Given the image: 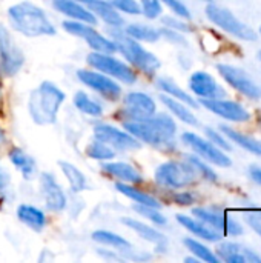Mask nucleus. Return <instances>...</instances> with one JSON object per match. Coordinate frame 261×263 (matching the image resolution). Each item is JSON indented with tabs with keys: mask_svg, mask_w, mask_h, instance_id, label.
Listing matches in <instances>:
<instances>
[{
	"mask_svg": "<svg viewBox=\"0 0 261 263\" xmlns=\"http://www.w3.org/2000/svg\"><path fill=\"white\" fill-rule=\"evenodd\" d=\"M177 222L185 228L188 230L189 233H192L194 236L200 237V239H205L208 242H217L222 239L220 233L215 231L214 228L208 227L206 223H203L202 220H198L197 217H189V216H185V214H178L177 216Z\"/></svg>",
	"mask_w": 261,
	"mask_h": 263,
	"instance_id": "nucleus-24",
	"label": "nucleus"
},
{
	"mask_svg": "<svg viewBox=\"0 0 261 263\" xmlns=\"http://www.w3.org/2000/svg\"><path fill=\"white\" fill-rule=\"evenodd\" d=\"M206 136L209 137V140L214 143V145H217V146H220V148H223L225 151H229L232 146H231V143L222 136V134H218L215 129H212V128H206Z\"/></svg>",
	"mask_w": 261,
	"mask_h": 263,
	"instance_id": "nucleus-44",
	"label": "nucleus"
},
{
	"mask_svg": "<svg viewBox=\"0 0 261 263\" xmlns=\"http://www.w3.org/2000/svg\"><path fill=\"white\" fill-rule=\"evenodd\" d=\"M9 183H11V176H9V173L0 165V193H5V191L8 190Z\"/></svg>",
	"mask_w": 261,
	"mask_h": 263,
	"instance_id": "nucleus-47",
	"label": "nucleus"
},
{
	"mask_svg": "<svg viewBox=\"0 0 261 263\" xmlns=\"http://www.w3.org/2000/svg\"><path fill=\"white\" fill-rule=\"evenodd\" d=\"M123 32L129 35L131 39H135L138 42H146V43H155L162 39L160 29L151 25H145V23H131L123 29Z\"/></svg>",
	"mask_w": 261,
	"mask_h": 263,
	"instance_id": "nucleus-30",
	"label": "nucleus"
},
{
	"mask_svg": "<svg viewBox=\"0 0 261 263\" xmlns=\"http://www.w3.org/2000/svg\"><path fill=\"white\" fill-rule=\"evenodd\" d=\"M189 88L200 99H223L226 96V91L205 71H197L189 77Z\"/></svg>",
	"mask_w": 261,
	"mask_h": 263,
	"instance_id": "nucleus-18",
	"label": "nucleus"
},
{
	"mask_svg": "<svg viewBox=\"0 0 261 263\" xmlns=\"http://www.w3.org/2000/svg\"><path fill=\"white\" fill-rule=\"evenodd\" d=\"M2 100H3V97H2V83H0V111H2Z\"/></svg>",
	"mask_w": 261,
	"mask_h": 263,
	"instance_id": "nucleus-51",
	"label": "nucleus"
},
{
	"mask_svg": "<svg viewBox=\"0 0 261 263\" xmlns=\"http://www.w3.org/2000/svg\"><path fill=\"white\" fill-rule=\"evenodd\" d=\"M192 214L202 220L203 223H206L208 227L214 228L215 231L229 234V236H240L243 234V228L240 227L238 222H235L234 219L225 216L220 211H214V210H208V208H194Z\"/></svg>",
	"mask_w": 261,
	"mask_h": 263,
	"instance_id": "nucleus-16",
	"label": "nucleus"
},
{
	"mask_svg": "<svg viewBox=\"0 0 261 263\" xmlns=\"http://www.w3.org/2000/svg\"><path fill=\"white\" fill-rule=\"evenodd\" d=\"M111 5L120 12V14H129V15H140L142 8L138 0H109Z\"/></svg>",
	"mask_w": 261,
	"mask_h": 263,
	"instance_id": "nucleus-39",
	"label": "nucleus"
},
{
	"mask_svg": "<svg viewBox=\"0 0 261 263\" xmlns=\"http://www.w3.org/2000/svg\"><path fill=\"white\" fill-rule=\"evenodd\" d=\"M40 193L45 208L51 213H62L68 206V197L55 176L45 171L40 174Z\"/></svg>",
	"mask_w": 261,
	"mask_h": 263,
	"instance_id": "nucleus-14",
	"label": "nucleus"
},
{
	"mask_svg": "<svg viewBox=\"0 0 261 263\" xmlns=\"http://www.w3.org/2000/svg\"><path fill=\"white\" fill-rule=\"evenodd\" d=\"M123 128L131 133L140 143L155 148H165L175 140L177 125L174 119L165 112L154 114L143 120H123Z\"/></svg>",
	"mask_w": 261,
	"mask_h": 263,
	"instance_id": "nucleus-2",
	"label": "nucleus"
},
{
	"mask_svg": "<svg viewBox=\"0 0 261 263\" xmlns=\"http://www.w3.org/2000/svg\"><path fill=\"white\" fill-rule=\"evenodd\" d=\"M115 190L123 194L125 197L131 199L134 203L137 205H148V206H154V208H162V203L151 196L149 193H145L142 190L137 188V185H131V183H123V182H117L115 183Z\"/></svg>",
	"mask_w": 261,
	"mask_h": 263,
	"instance_id": "nucleus-26",
	"label": "nucleus"
},
{
	"mask_svg": "<svg viewBox=\"0 0 261 263\" xmlns=\"http://www.w3.org/2000/svg\"><path fill=\"white\" fill-rule=\"evenodd\" d=\"M162 3H165L177 17H182L185 20L191 18V11L186 8V5L182 0H162Z\"/></svg>",
	"mask_w": 261,
	"mask_h": 263,
	"instance_id": "nucleus-42",
	"label": "nucleus"
},
{
	"mask_svg": "<svg viewBox=\"0 0 261 263\" xmlns=\"http://www.w3.org/2000/svg\"><path fill=\"white\" fill-rule=\"evenodd\" d=\"M160 35H162V39L168 40L169 43H175V45H182V46L186 45V40L183 37V32H178L175 29H171V28H166L165 26V28L160 29Z\"/></svg>",
	"mask_w": 261,
	"mask_h": 263,
	"instance_id": "nucleus-43",
	"label": "nucleus"
},
{
	"mask_svg": "<svg viewBox=\"0 0 261 263\" xmlns=\"http://www.w3.org/2000/svg\"><path fill=\"white\" fill-rule=\"evenodd\" d=\"M140 8H142V14L149 20L158 18L163 12L162 0H140Z\"/></svg>",
	"mask_w": 261,
	"mask_h": 263,
	"instance_id": "nucleus-40",
	"label": "nucleus"
},
{
	"mask_svg": "<svg viewBox=\"0 0 261 263\" xmlns=\"http://www.w3.org/2000/svg\"><path fill=\"white\" fill-rule=\"evenodd\" d=\"M258 57H260V60H261V51H260V54H258Z\"/></svg>",
	"mask_w": 261,
	"mask_h": 263,
	"instance_id": "nucleus-52",
	"label": "nucleus"
},
{
	"mask_svg": "<svg viewBox=\"0 0 261 263\" xmlns=\"http://www.w3.org/2000/svg\"><path fill=\"white\" fill-rule=\"evenodd\" d=\"M58 166L71 188L72 193H82L88 190V179L86 176L71 162L66 160H58Z\"/></svg>",
	"mask_w": 261,
	"mask_h": 263,
	"instance_id": "nucleus-27",
	"label": "nucleus"
},
{
	"mask_svg": "<svg viewBox=\"0 0 261 263\" xmlns=\"http://www.w3.org/2000/svg\"><path fill=\"white\" fill-rule=\"evenodd\" d=\"M160 100L163 102V105L172 112V116H175L177 119H180L182 122H185L186 125H192L195 126L198 122H197V117L192 114V111L188 108L186 103L171 97V96H166V94H160Z\"/></svg>",
	"mask_w": 261,
	"mask_h": 263,
	"instance_id": "nucleus-28",
	"label": "nucleus"
},
{
	"mask_svg": "<svg viewBox=\"0 0 261 263\" xmlns=\"http://www.w3.org/2000/svg\"><path fill=\"white\" fill-rule=\"evenodd\" d=\"M8 20L11 28L25 37H51L57 29L48 14L32 2H18L8 8Z\"/></svg>",
	"mask_w": 261,
	"mask_h": 263,
	"instance_id": "nucleus-1",
	"label": "nucleus"
},
{
	"mask_svg": "<svg viewBox=\"0 0 261 263\" xmlns=\"http://www.w3.org/2000/svg\"><path fill=\"white\" fill-rule=\"evenodd\" d=\"M125 120H143L157 112V103L152 96L143 91H131L123 97Z\"/></svg>",
	"mask_w": 261,
	"mask_h": 263,
	"instance_id": "nucleus-12",
	"label": "nucleus"
},
{
	"mask_svg": "<svg viewBox=\"0 0 261 263\" xmlns=\"http://www.w3.org/2000/svg\"><path fill=\"white\" fill-rule=\"evenodd\" d=\"M77 79L80 83H83L86 88L95 91L103 99L109 102H117L123 96L122 85L114 80L112 77L94 69V68H82L77 69Z\"/></svg>",
	"mask_w": 261,
	"mask_h": 263,
	"instance_id": "nucleus-9",
	"label": "nucleus"
},
{
	"mask_svg": "<svg viewBox=\"0 0 261 263\" xmlns=\"http://www.w3.org/2000/svg\"><path fill=\"white\" fill-rule=\"evenodd\" d=\"M86 62L91 68L112 77L114 80L120 83H125V85L137 83V71L129 63L114 57V54L92 51L88 54Z\"/></svg>",
	"mask_w": 261,
	"mask_h": 263,
	"instance_id": "nucleus-5",
	"label": "nucleus"
},
{
	"mask_svg": "<svg viewBox=\"0 0 261 263\" xmlns=\"http://www.w3.org/2000/svg\"><path fill=\"white\" fill-rule=\"evenodd\" d=\"M162 23L166 26V28H171V29H175L178 32H191L192 28L182 18V17H171V15H166L162 18Z\"/></svg>",
	"mask_w": 261,
	"mask_h": 263,
	"instance_id": "nucleus-41",
	"label": "nucleus"
},
{
	"mask_svg": "<svg viewBox=\"0 0 261 263\" xmlns=\"http://www.w3.org/2000/svg\"><path fill=\"white\" fill-rule=\"evenodd\" d=\"M94 137L108 143L117 151H134L142 146V143L126 129H120L109 123H95Z\"/></svg>",
	"mask_w": 261,
	"mask_h": 263,
	"instance_id": "nucleus-11",
	"label": "nucleus"
},
{
	"mask_svg": "<svg viewBox=\"0 0 261 263\" xmlns=\"http://www.w3.org/2000/svg\"><path fill=\"white\" fill-rule=\"evenodd\" d=\"M157 86H158L160 91H163V94L171 96V97H174V99H177V100L186 103L188 106H192V108H197V106H198V103L195 102V99H194L192 96H189L186 91H183V89H182L172 79H169V77H160V79L157 80Z\"/></svg>",
	"mask_w": 261,
	"mask_h": 263,
	"instance_id": "nucleus-32",
	"label": "nucleus"
},
{
	"mask_svg": "<svg viewBox=\"0 0 261 263\" xmlns=\"http://www.w3.org/2000/svg\"><path fill=\"white\" fill-rule=\"evenodd\" d=\"M65 100L66 94L54 82H42L31 91L28 99V112L31 120L40 126L54 125Z\"/></svg>",
	"mask_w": 261,
	"mask_h": 263,
	"instance_id": "nucleus-3",
	"label": "nucleus"
},
{
	"mask_svg": "<svg viewBox=\"0 0 261 263\" xmlns=\"http://www.w3.org/2000/svg\"><path fill=\"white\" fill-rule=\"evenodd\" d=\"M15 214H17V219L20 223H23L25 227H28L29 230H32L35 233H42L48 223L45 211L34 205H29V203L18 205Z\"/></svg>",
	"mask_w": 261,
	"mask_h": 263,
	"instance_id": "nucleus-23",
	"label": "nucleus"
},
{
	"mask_svg": "<svg viewBox=\"0 0 261 263\" xmlns=\"http://www.w3.org/2000/svg\"><path fill=\"white\" fill-rule=\"evenodd\" d=\"M63 29L74 35L78 37L82 40H85V43L92 49V51H98V52H109V54H115L117 52V46L115 42L106 35H103L100 31H97L94 28V25L91 23H85V22H77V20H65L62 23Z\"/></svg>",
	"mask_w": 261,
	"mask_h": 263,
	"instance_id": "nucleus-8",
	"label": "nucleus"
},
{
	"mask_svg": "<svg viewBox=\"0 0 261 263\" xmlns=\"http://www.w3.org/2000/svg\"><path fill=\"white\" fill-rule=\"evenodd\" d=\"M206 15L208 18L217 25L218 28H222L223 31L235 35L237 39H242V40H255L257 39V34L254 29H251L248 25H245L243 22H240L231 11L222 8V6H217L214 3H209L206 6Z\"/></svg>",
	"mask_w": 261,
	"mask_h": 263,
	"instance_id": "nucleus-10",
	"label": "nucleus"
},
{
	"mask_svg": "<svg viewBox=\"0 0 261 263\" xmlns=\"http://www.w3.org/2000/svg\"><path fill=\"white\" fill-rule=\"evenodd\" d=\"M260 31H261V28H260Z\"/></svg>",
	"mask_w": 261,
	"mask_h": 263,
	"instance_id": "nucleus-53",
	"label": "nucleus"
},
{
	"mask_svg": "<svg viewBox=\"0 0 261 263\" xmlns=\"http://www.w3.org/2000/svg\"><path fill=\"white\" fill-rule=\"evenodd\" d=\"M52 8L57 12L66 15L69 20L85 22L91 25L97 23V17L78 0H52Z\"/></svg>",
	"mask_w": 261,
	"mask_h": 263,
	"instance_id": "nucleus-22",
	"label": "nucleus"
},
{
	"mask_svg": "<svg viewBox=\"0 0 261 263\" xmlns=\"http://www.w3.org/2000/svg\"><path fill=\"white\" fill-rule=\"evenodd\" d=\"M8 156H9V160L14 165V168L23 176V179L31 180L35 177V174H37L35 160L26 151H23L22 148H12V149H9Z\"/></svg>",
	"mask_w": 261,
	"mask_h": 263,
	"instance_id": "nucleus-25",
	"label": "nucleus"
},
{
	"mask_svg": "<svg viewBox=\"0 0 261 263\" xmlns=\"http://www.w3.org/2000/svg\"><path fill=\"white\" fill-rule=\"evenodd\" d=\"M102 171L111 179H115L117 182L131 183V185H140L143 182L142 173L126 162H112V160L102 162Z\"/></svg>",
	"mask_w": 261,
	"mask_h": 263,
	"instance_id": "nucleus-19",
	"label": "nucleus"
},
{
	"mask_svg": "<svg viewBox=\"0 0 261 263\" xmlns=\"http://www.w3.org/2000/svg\"><path fill=\"white\" fill-rule=\"evenodd\" d=\"M185 262L197 263V262H198V259H197V257H186V259H185Z\"/></svg>",
	"mask_w": 261,
	"mask_h": 263,
	"instance_id": "nucleus-50",
	"label": "nucleus"
},
{
	"mask_svg": "<svg viewBox=\"0 0 261 263\" xmlns=\"http://www.w3.org/2000/svg\"><path fill=\"white\" fill-rule=\"evenodd\" d=\"M198 174L189 162H165L157 166L154 180L168 190H182L192 185Z\"/></svg>",
	"mask_w": 261,
	"mask_h": 263,
	"instance_id": "nucleus-6",
	"label": "nucleus"
},
{
	"mask_svg": "<svg viewBox=\"0 0 261 263\" xmlns=\"http://www.w3.org/2000/svg\"><path fill=\"white\" fill-rule=\"evenodd\" d=\"M183 243H185V247L198 259V260H203V262H208V263H218V257H217V254H214L208 247H205L203 243H200L198 240H195V239H185L183 240Z\"/></svg>",
	"mask_w": 261,
	"mask_h": 263,
	"instance_id": "nucleus-36",
	"label": "nucleus"
},
{
	"mask_svg": "<svg viewBox=\"0 0 261 263\" xmlns=\"http://www.w3.org/2000/svg\"><path fill=\"white\" fill-rule=\"evenodd\" d=\"M200 103L208 108L211 112L231 120V122H246L249 120L251 114L240 105L231 100H223V99H200Z\"/></svg>",
	"mask_w": 261,
	"mask_h": 263,
	"instance_id": "nucleus-17",
	"label": "nucleus"
},
{
	"mask_svg": "<svg viewBox=\"0 0 261 263\" xmlns=\"http://www.w3.org/2000/svg\"><path fill=\"white\" fill-rule=\"evenodd\" d=\"M5 142H6V134H5V131L0 128V146L5 145Z\"/></svg>",
	"mask_w": 261,
	"mask_h": 263,
	"instance_id": "nucleus-49",
	"label": "nucleus"
},
{
	"mask_svg": "<svg viewBox=\"0 0 261 263\" xmlns=\"http://www.w3.org/2000/svg\"><path fill=\"white\" fill-rule=\"evenodd\" d=\"M72 103L85 116H89V117H100V116H103L102 103L98 100L92 99L86 91H77L74 94V97H72Z\"/></svg>",
	"mask_w": 261,
	"mask_h": 263,
	"instance_id": "nucleus-31",
	"label": "nucleus"
},
{
	"mask_svg": "<svg viewBox=\"0 0 261 263\" xmlns=\"http://www.w3.org/2000/svg\"><path fill=\"white\" fill-rule=\"evenodd\" d=\"M249 173H251V177L257 182V183H260L261 185V170L260 168H257V166H251L249 168Z\"/></svg>",
	"mask_w": 261,
	"mask_h": 263,
	"instance_id": "nucleus-48",
	"label": "nucleus"
},
{
	"mask_svg": "<svg viewBox=\"0 0 261 263\" xmlns=\"http://www.w3.org/2000/svg\"><path fill=\"white\" fill-rule=\"evenodd\" d=\"M91 237L95 243L112 248L115 251H123V250H128L132 247V243L128 239H125L123 236L112 233V231H106V230H97L92 233Z\"/></svg>",
	"mask_w": 261,
	"mask_h": 263,
	"instance_id": "nucleus-29",
	"label": "nucleus"
},
{
	"mask_svg": "<svg viewBox=\"0 0 261 263\" xmlns=\"http://www.w3.org/2000/svg\"><path fill=\"white\" fill-rule=\"evenodd\" d=\"M83 3L95 17H98L103 23L111 28H120L125 25V18L122 14L111 5L108 0H78Z\"/></svg>",
	"mask_w": 261,
	"mask_h": 263,
	"instance_id": "nucleus-21",
	"label": "nucleus"
},
{
	"mask_svg": "<svg viewBox=\"0 0 261 263\" xmlns=\"http://www.w3.org/2000/svg\"><path fill=\"white\" fill-rule=\"evenodd\" d=\"M174 202L182 205V206H188V205H192L195 202V196L189 191H182V193H177L174 194Z\"/></svg>",
	"mask_w": 261,
	"mask_h": 263,
	"instance_id": "nucleus-45",
	"label": "nucleus"
},
{
	"mask_svg": "<svg viewBox=\"0 0 261 263\" xmlns=\"http://www.w3.org/2000/svg\"><path fill=\"white\" fill-rule=\"evenodd\" d=\"M120 222H122L126 228H129L131 231H134L140 239H143V240H146V242L155 245V248H157L160 253L166 250V237H165L157 228L149 227L148 223L140 222V220H137V219H134V217H122Z\"/></svg>",
	"mask_w": 261,
	"mask_h": 263,
	"instance_id": "nucleus-20",
	"label": "nucleus"
},
{
	"mask_svg": "<svg viewBox=\"0 0 261 263\" xmlns=\"http://www.w3.org/2000/svg\"><path fill=\"white\" fill-rule=\"evenodd\" d=\"M218 72L238 92H242L246 97L254 99V100L261 99V88L257 83H254V80L245 71H242L235 66H231V65H218Z\"/></svg>",
	"mask_w": 261,
	"mask_h": 263,
	"instance_id": "nucleus-15",
	"label": "nucleus"
},
{
	"mask_svg": "<svg viewBox=\"0 0 261 263\" xmlns=\"http://www.w3.org/2000/svg\"><path fill=\"white\" fill-rule=\"evenodd\" d=\"M246 222L251 225V228L261 236V214H248Z\"/></svg>",
	"mask_w": 261,
	"mask_h": 263,
	"instance_id": "nucleus-46",
	"label": "nucleus"
},
{
	"mask_svg": "<svg viewBox=\"0 0 261 263\" xmlns=\"http://www.w3.org/2000/svg\"><path fill=\"white\" fill-rule=\"evenodd\" d=\"M25 65V52L12 32L0 23V76L14 77Z\"/></svg>",
	"mask_w": 261,
	"mask_h": 263,
	"instance_id": "nucleus-7",
	"label": "nucleus"
},
{
	"mask_svg": "<svg viewBox=\"0 0 261 263\" xmlns=\"http://www.w3.org/2000/svg\"><path fill=\"white\" fill-rule=\"evenodd\" d=\"M182 140L194 151L197 153V156H200L202 159L211 162L212 165H217V166H231V159L222 151L218 149L217 145H214L211 140H205L203 137L194 134V133H185L182 136Z\"/></svg>",
	"mask_w": 261,
	"mask_h": 263,
	"instance_id": "nucleus-13",
	"label": "nucleus"
},
{
	"mask_svg": "<svg viewBox=\"0 0 261 263\" xmlns=\"http://www.w3.org/2000/svg\"><path fill=\"white\" fill-rule=\"evenodd\" d=\"M220 128H222V133H223L229 140H232L234 143H237V145H240L242 148L248 149L249 153H252V154L260 156L261 157V142L252 139V137H249V136H246V134H242V133H238V131H235V129L226 126V125H222Z\"/></svg>",
	"mask_w": 261,
	"mask_h": 263,
	"instance_id": "nucleus-33",
	"label": "nucleus"
},
{
	"mask_svg": "<svg viewBox=\"0 0 261 263\" xmlns=\"http://www.w3.org/2000/svg\"><path fill=\"white\" fill-rule=\"evenodd\" d=\"M186 160L194 166V170L197 171L198 177H203V179H206L209 182H217V174L203 160H200L197 156H188Z\"/></svg>",
	"mask_w": 261,
	"mask_h": 263,
	"instance_id": "nucleus-38",
	"label": "nucleus"
},
{
	"mask_svg": "<svg viewBox=\"0 0 261 263\" xmlns=\"http://www.w3.org/2000/svg\"><path fill=\"white\" fill-rule=\"evenodd\" d=\"M85 154L88 157L97 160V162H106V160H112L115 157V149L111 148L108 143H105V142L94 137V140H91L86 145Z\"/></svg>",
	"mask_w": 261,
	"mask_h": 263,
	"instance_id": "nucleus-34",
	"label": "nucleus"
},
{
	"mask_svg": "<svg viewBox=\"0 0 261 263\" xmlns=\"http://www.w3.org/2000/svg\"><path fill=\"white\" fill-rule=\"evenodd\" d=\"M132 208L138 216H142L143 219H146L158 227H163L168 222L166 217L160 213V208H154V206H148V205H137V203H134Z\"/></svg>",
	"mask_w": 261,
	"mask_h": 263,
	"instance_id": "nucleus-37",
	"label": "nucleus"
},
{
	"mask_svg": "<svg viewBox=\"0 0 261 263\" xmlns=\"http://www.w3.org/2000/svg\"><path fill=\"white\" fill-rule=\"evenodd\" d=\"M112 40L115 42L117 52H120L134 69H138L146 76H154L160 69L162 66L160 59L154 52L148 51L142 45V42L131 39L123 31L122 34H115Z\"/></svg>",
	"mask_w": 261,
	"mask_h": 263,
	"instance_id": "nucleus-4",
	"label": "nucleus"
},
{
	"mask_svg": "<svg viewBox=\"0 0 261 263\" xmlns=\"http://www.w3.org/2000/svg\"><path fill=\"white\" fill-rule=\"evenodd\" d=\"M243 248L242 245L238 243H232V242H225L218 247L217 253H218V257L222 260L228 263H245V253H243Z\"/></svg>",
	"mask_w": 261,
	"mask_h": 263,
	"instance_id": "nucleus-35",
	"label": "nucleus"
}]
</instances>
